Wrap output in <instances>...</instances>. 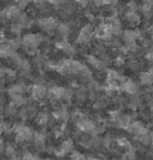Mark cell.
<instances>
[{"mask_svg":"<svg viewBox=\"0 0 153 160\" xmlns=\"http://www.w3.org/2000/svg\"><path fill=\"white\" fill-rule=\"evenodd\" d=\"M48 120H49V116L47 113H40L39 115H38L37 117V122H38V124L40 125H45L48 122Z\"/></svg>","mask_w":153,"mask_h":160,"instance_id":"obj_6","label":"cell"},{"mask_svg":"<svg viewBox=\"0 0 153 160\" xmlns=\"http://www.w3.org/2000/svg\"><path fill=\"white\" fill-rule=\"evenodd\" d=\"M5 149V147H4V143H3V141L2 140H0V154L3 152V150Z\"/></svg>","mask_w":153,"mask_h":160,"instance_id":"obj_13","label":"cell"},{"mask_svg":"<svg viewBox=\"0 0 153 160\" xmlns=\"http://www.w3.org/2000/svg\"><path fill=\"white\" fill-rule=\"evenodd\" d=\"M5 75H6V69H4L2 66H0V79H2Z\"/></svg>","mask_w":153,"mask_h":160,"instance_id":"obj_12","label":"cell"},{"mask_svg":"<svg viewBox=\"0 0 153 160\" xmlns=\"http://www.w3.org/2000/svg\"><path fill=\"white\" fill-rule=\"evenodd\" d=\"M115 63L117 65H121L125 63V59L123 57H117V58L115 59Z\"/></svg>","mask_w":153,"mask_h":160,"instance_id":"obj_11","label":"cell"},{"mask_svg":"<svg viewBox=\"0 0 153 160\" xmlns=\"http://www.w3.org/2000/svg\"><path fill=\"white\" fill-rule=\"evenodd\" d=\"M6 153L8 155V156H13L14 154V148L12 146V145H8L6 148Z\"/></svg>","mask_w":153,"mask_h":160,"instance_id":"obj_9","label":"cell"},{"mask_svg":"<svg viewBox=\"0 0 153 160\" xmlns=\"http://www.w3.org/2000/svg\"><path fill=\"white\" fill-rule=\"evenodd\" d=\"M57 30L60 36H66L70 32V26L67 23H60L58 24Z\"/></svg>","mask_w":153,"mask_h":160,"instance_id":"obj_4","label":"cell"},{"mask_svg":"<svg viewBox=\"0 0 153 160\" xmlns=\"http://www.w3.org/2000/svg\"><path fill=\"white\" fill-rule=\"evenodd\" d=\"M43 160H49V159H43Z\"/></svg>","mask_w":153,"mask_h":160,"instance_id":"obj_16","label":"cell"},{"mask_svg":"<svg viewBox=\"0 0 153 160\" xmlns=\"http://www.w3.org/2000/svg\"><path fill=\"white\" fill-rule=\"evenodd\" d=\"M11 32L15 34V35H19L22 32V26L18 24L17 22L14 23V24L11 26Z\"/></svg>","mask_w":153,"mask_h":160,"instance_id":"obj_7","label":"cell"},{"mask_svg":"<svg viewBox=\"0 0 153 160\" xmlns=\"http://www.w3.org/2000/svg\"><path fill=\"white\" fill-rule=\"evenodd\" d=\"M29 3L30 2H28V1H20L19 3H18V7H19L20 9L21 8H25L29 5Z\"/></svg>","mask_w":153,"mask_h":160,"instance_id":"obj_10","label":"cell"},{"mask_svg":"<svg viewBox=\"0 0 153 160\" xmlns=\"http://www.w3.org/2000/svg\"><path fill=\"white\" fill-rule=\"evenodd\" d=\"M13 160H23V158H14Z\"/></svg>","mask_w":153,"mask_h":160,"instance_id":"obj_15","label":"cell"},{"mask_svg":"<svg viewBox=\"0 0 153 160\" xmlns=\"http://www.w3.org/2000/svg\"><path fill=\"white\" fill-rule=\"evenodd\" d=\"M71 160H87L84 156H83L82 154L78 153V152H74V153L72 154L71 156Z\"/></svg>","mask_w":153,"mask_h":160,"instance_id":"obj_8","label":"cell"},{"mask_svg":"<svg viewBox=\"0 0 153 160\" xmlns=\"http://www.w3.org/2000/svg\"><path fill=\"white\" fill-rule=\"evenodd\" d=\"M38 26L43 29L46 32H49L54 31L55 29H57L58 26L57 20L53 17H48V18H43V19H39L38 21Z\"/></svg>","mask_w":153,"mask_h":160,"instance_id":"obj_1","label":"cell"},{"mask_svg":"<svg viewBox=\"0 0 153 160\" xmlns=\"http://www.w3.org/2000/svg\"><path fill=\"white\" fill-rule=\"evenodd\" d=\"M0 90H1V87H0Z\"/></svg>","mask_w":153,"mask_h":160,"instance_id":"obj_17","label":"cell"},{"mask_svg":"<svg viewBox=\"0 0 153 160\" xmlns=\"http://www.w3.org/2000/svg\"><path fill=\"white\" fill-rule=\"evenodd\" d=\"M20 13H21V9L18 7V6H10L3 11V16L8 19H13V18L16 19L19 16Z\"/></svg>","mask_w":153,"mask_h":160,"instance_id":"obj_3","label":"cell"},{"mask_svg":"<svg viewBox=\"0 0 153 160\" xmlns=\"http://www.w3.org/2000/svg\"><path fill=\"white\" fill-rule=\"evenodd\" d=\"M31 92H32V98L36 100H38V99L44 98L45 97L47 96L48 90H47L46 86L42 83H37L32 86Z\"/></svg>","mask_w":153,"mask_h":160,"instance_id":"obj_2","label":"cell"},{"mask_svg":"<svg viewBox=\"0 0 153 160\" xmlns=\"http://www.w3.org/2000/svg\"><path fill=\"white\" fill-rule=\"evenodd\" d=\"M150 136H151V144H150V145H151L153 148V133H151V134H150Z\"/></svg>","mask_w":153,"mask_h":160,"instance_id":"obj_14","label":"cell"},{"mask_svg":"<svg viewBox=\"0 0 153 160\" xmlns=\"http://www.w3.org/2000/svg\"><path fill=\"white\" fill-rule=\"evenodd\" d=\"M140 82L142 84H151L153 82V76L149 72H143L141 75H140Z\"/></svg>","mask_w":153,"mask_h":160,"instance_id":"obj_5","label":"cell"}]
</instances>
